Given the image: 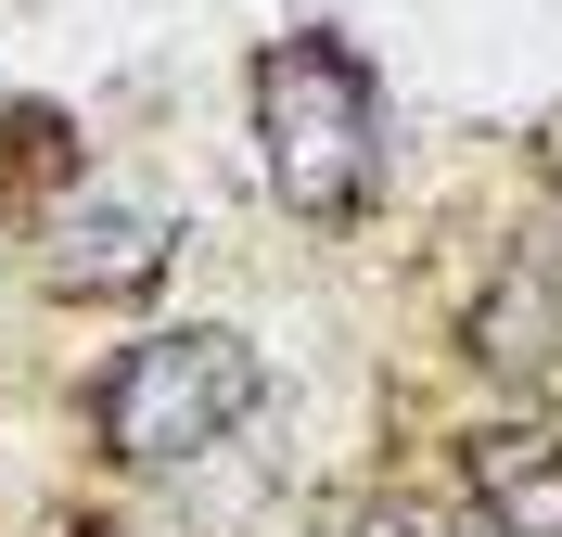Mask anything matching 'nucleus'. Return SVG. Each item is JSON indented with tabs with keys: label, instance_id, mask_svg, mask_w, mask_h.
<instances>
[{
	"label": "nucleus",
	"instance_id": "f257e3e1",
	"mask_svg": "<svg viewBox=\"0 0 562 537\" xmlns=\"http://www.w3.org/2000/svg\"><path fill=\"white\" fill-rule=\"evenodd\" d=\"M256 142H269V192L294 217H346L371 192V142H384V103H371L358 52L269 38L256 52Z\"/></svg>",
	"mask_w": 562,
	"mask_h": 537
},
{
	"label": "nucleus",
	"instance_id": "f03ea898",
	"mask_svg": "<svg viewBox=\"0 0 562 537\" xmlns=\"http://www.w3.org/2000/svg\"><path fill=\"white\" fill-rule=\"evenodd\" d=\"M244 410H256V346H244V333H217V321H192V333H154V346L115 358L103 448L140 461V473H167V461H205Z\"/></svg>",
	"mask_w": 562,
	"mask_h": 537
},
{
	"label": "nucleus",
	"instance_id": "7ed1b4c3",
	"mask_svg": "<svg viewBox=\"0 0 562 537\" xmlns=\"http://www.w3.org/2000/svg\"><path fill=\"white\" fill-rule=\"evenodd\" d=\"M52 294H140L167 269V205H128V192H90V205L52 231Z\"/></svg>",
	"mask_w": 562,
	"mask_h": 537
},
{
	"label": "nucleus",
	"instance_id": "20e7f679",
	"mask_svg": "<svg viewBox=\"0 0 562 537\" xmlns=\"http://www.w3.org/2000/svg\"><path fill=\"white\" fill-rule=\"evenodd\" d=\"M473 358H486L498 384L562 396V256H525V269L473 307Z\"/></svg>",
	"mask_w": 562,
	"mask_h": 537
},
{
	"label": "nucleus",
	"instance_id": "39448f33",
	"mask_svg": "<svg viewBox=\"0 0 562 537\" xmlns=\"http://www.w3.org/2000/svg\"><path fill=\"white\" fill-rule=\"evenodd\" d=\"M473 500H486L498 537H562V435H525V423H486L460 448Z\"/></svg>",
	"mask_w": 562,
	"mask_h": 537
},
{
	"label": "nucleus",
	"instance_id": "423d86ee",
	"mask_svg": "<svg viewBox=\"0 0 562 537\" xmlns=\"http://www.w3.org/2000/svg\"><path fill=\"white\" fill-rule=\"evenodd\" d=\"M333 537H422V512H358V525H333Z\"/></svg>",
	"mask_w": 562,
	"mask_h": 537
}]
</instances>
